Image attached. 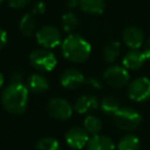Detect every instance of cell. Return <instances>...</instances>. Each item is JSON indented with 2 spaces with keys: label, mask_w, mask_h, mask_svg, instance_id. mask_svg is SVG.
Returning <instances> with one entry per match:
<instances>
[{
  "label": "cell",
  "mask_w": 150,
  "mask_h": 150,
  "mask_svg": "<svg viewBox=\"0 0 150 150\" xmlns=\"http://www.w3.org/2000/svg\"><path fill=\"white\" fill-rule=\"evenodd\" d=\"M86 77L84 75L76 68H68L62 71L60 75V83L63 88L73 90L80 88L82 84H84Z\"/></svg>",
  "instance_id": "11"
},
{
  "label": "cell",
  "mask_w": 150,
  "mask_h": 150,
  "mask_svg": "<svg viewBox=\"0 0 150 150\" xmlns=\"http://www.w3.org/2000/svg\"><path fill=\"white\" fill-rule=\"evenodd\" d=\"M120 52H121V43L116 40H112L104 45L102 49V56L107 62L112 63L118 57Z\"/></svg>",
  "instance_id": "19"
},
{
  "label": "cell",
  "mask_w": 150,
  "mask_h": 150,
  "mask_svg": "<svg viewBox=\"0 0 150 150\" xmlns=\"http://www.w3.org/2000/svg\"><path fill=\"white\" fill-rule=\"evenodd\" d=\"M7 2L12 8H23L30 2V0H7Z\"/></svg>",
  "instance_id": "26"
},
{
  "label": "cell",
  "mask_w": 150,
  "mask_h": 150,
  "mask_svg": "<svg viewBox=\"0 0 150 150\" xmlns=\"http://www.w3.org/2000/svg\"><path fill=\"white\" fill-rule=\"evenodd\" d=\"M29 62L30 64L40 70V71H52L56 63V56L53 52L46 48H36L30 52L29 54Z\"/></svg>",
  "instance_id": "4"
},
{
  "label": "cell",
  "mask_w": 150,
  "mask_h": 150,
  "mask_svg": "<svg viewBox=\"0 0 150 150\" xmlns=\"http://www.w3.org/2000/svg\"><path fill=\"white\" fill-rule=\"evenodd\" d=\"M122 40L131 50L139 49L144 42V33L137 26H128L122 32Z\"/></svg>",
  "instance_id": "10"
},
{
  "label": "cell",
  "mask_w": 150,
  "mask_h": 150,
  "mask_svg": "<svg viewBox=\"0 0 150 150\" xmlns=\"http://www.w3.org/2000/svg\"><path fill=\"white\" fill-rule=\"evenodd\" d=\"M118 150H139L141 149V139L134 134H127L121 137L117 143Z\"/></svg>",
  "instance_id": "20"
},
{
  "label": "cell",
  "mask_w": 150,
  "mask_h": 150,
  "mask_svg": "<svg viewBox=\"0 0 150 150\" xmlns=\"http://www.w3.org/2000/svg\"><path fill=\"white\" fill-rule=\"evenodd\" d=\"M22 77H23V73L21 69L19 68H14L11 70V80L12 83H22Z\"/></svg>",
  "instance_id": "24"
},
{
  "label": "cell",
  "mask_w": 150,
  "mask_h": 150,
  "mask_svg": "<svg viewBox=\"0 0 150 150\" xmlns=\"http://www.w3.org/2000/svg\"><path fill=\"white\" fill-rule=\"evenodd\" d=\"M146 55L144 52L139 50V49H136V50H130L124 56H123V60H122V64L125 69H131V70H135V69H139L146 61Z\"/></svg>",
  "instance_id": "12"
},
{
  "label": "cell",
  "mask_w": 150,
  "mask_h": 150,
  "mask_svg": "<svg viewBox=\"0 0 150 150\" xmlns=\"http://www.w3.org/2000/svg\"><path fill=\"white\" fill-rule=\"evenodd\" d=\"M112 121L118 129L123 131H134L141 125L142 116L137 110L130 107H122L115 112Z\"/></svg>",
  "instance_id": "3"
},
{
  "label": "cell",
  "mask_w": 150,
  "mask_h": 150,
  "mask_svg": "<svg viewBox=\"0 0 150 150\" xmlns=\"http://www.w3.org/2000/svg\"><path fill=\"white\" fill-rule=\"evenodd\" d=\"M46 11V4L41 0L34 2L33 7H32V14H42Z\"/></svg>",
  "instance_id": "25"
},
{
  "label": "cell",
  "mask_w": 150,
  "mask_h": 150,
  "mask_svg": "<svg viewBox=\"0 0 150 150\" xmlns=\"http://www.w3.org/2000/svg\"><path fill=\"white\" fill-rule=\"evenodd\" d=\"M8 42V35H7V32L2 28H0V50L7 45Z\"/></svg>",
  "instance_id": "28"
},
{
  "label": "cell",
  "mask_w": 150,
  "mask_h": 150,
  "mask_svg": "<svg viewBox=\"0 0 150 150\" xmlns=\"http://www.w3.org/2000/svg\"><path fill=\"white\" fill-rule=\"evenodd\" d=\"M36 41L40 46L45 47L46 49H52L57 47L59 45L62 43V35L59 28L52 25H46L42 26L41 28L38 29L35 34Z\"/></svg>",
  "instance_id": "5"
},
{
  "label": "cell",
  "mask_w": 150,
  "mask_h": 150,
  "mask_svg": "<svg viewBox=\"0 0 150 150\" xmlns=\"http://www.w3.org/2000/svg\"><path fill=\"white\" fill-rule=\"evenodd\" d=\"M128 96L131 101L144 102L150 98V79L137 77L128 86Z\"/></svg>",
  "instance_id": "8"
},
{
  "label": "cell",
  "mask_w": 150,
  "mask_h": 150,
  "mask_svg": "<svg viewBox=\"0 0 150 150\" xmlns=\"http://www.w3.org/2000/svg\"><path fill=\"white\" fill-rule=\"evenodd\" d=\"M86 83L90 88H93L95 90H98V89L102 88V82L98 79H96V77H88V79H86Z\"/></svg>",
  "instance_id": "27"
},
{
  "label": "cell",
  "mask_w": 150,
  "mask_h": 150,
  "mask_svg": "<svg viewBox=\"0 0 150 150\" xmlns=\"http://www.w3.org/2000/svg\"><path fill=\"white\" fill-rule=\"evenodd\" d=\"M143 52L145 53L146 57L150 60V38H149V40L146 41V43H145V46H144V50H143Z\"/></svg>",
  "instance_id": "30"
},
{
  "label": "cell",
  "mask_w": 150,
  "mask_h": 150,
  "mask_svg": "<svg viewBox=\"0 0 150 150\" xmlns=\"http://www.w3.org/2000/svg\"><path fill=\"white\" fill-rule=\"evenodd\" d=\"M29 100V89L23 83H11L1 93V104L13 115L25 112Z\"/></svg>",
  "instance_id": "1"
},
{
  "label": "cell",
  "mask_w": 150,
  "mask_h": 150,
  "mask_svg": "<svg viewBox=\"0 0 150 150\" xmlns=\"http://www.w3.org/2000/svg\"><path fill=\"white\" fill-rule=\"evenodd\" d=\"M36 149L38 150H60V143L54 137L45 136L36 142Z\"/></svg>",
  "instance_id": "23"
},
{
  "label": "cell",
  "mask_w": 150,
  "mask_h": 150,
  "mask_svg": "<svg viewBox=\"0 0 150 150\" xmlns=\"http://www.w3.org/2000/svg\"><path fill=\"white\" fill-rule=\"evenodd\" d=\"M129 71L123 66L112 64L104 69L103 81L112 88H122L129 83Z\"/></svg>",
  "instance_id": "6"
},
{
  "label": "cell",
  "mask_w": 150,
  "mask_h": 150,
  "mask_svg": "<svg viewBox=\"0 0 150 150\" xmlns=\"http://www.w3.org/2000/svg\"><path fill=\"white\" fill-rule=\"evenodd\" d=\"M100 107H101V110L107 114V115H115V112L121 108L120 107V101L116 96L114 95H104L100 102Z\"/></svg>",
  "instance_id": "18"
},
{
  "label": "cell",
  "mask_w": 150,
  "mask_h": 150,
  "mask_svg": "<svg viewBox=\"0 0 150 150\" xmlns=\"http://www.w3.org/2000/svg\"><path fill=\"white\" fill-rule=\"evenodd\" d=\"M66 6L69 9H73L79 6V0H66Z\"/></svg>",
  "instance_id": "29"
},
{
  "label": "cell",
  "mask_w": 150,
  "mask_h": 150,
  "mask_svg": "<svg viewBox=\"0 0 150 150\" xmlns=\"http://www.w3.org/2000/svg\"><path fill=\"white\" fill-rule=\"evenodd\" d=\"M2 1H4V0H0V5H1V4H2Z\"/></svg>",
  "instance_id": "32"
},
{
  "label": "cell",
  "mask_w": 150,
  "mask_h": 150,
  "mask_svg": "<svg viewBox=\"0 0 150 150\" xmlns=\"http://www.w3.org/2000/svg\"><path fill=\"white\" fill-rule=\"evenodd\" d=\"M4 82H5V76H4V74L0 71V88L4 86Z\"/></svg>",
  "instance_id": "31"
},
{
  "label": "cell",
  "mask_w": 150,
  "mask_h": 150,
  "mask_svg": "<svg viewBox=\"0 0 150 150\" xmlns=\"http://www.w3.org/2000/svg\"><path fill=\"white\" fill-rule=\"evenodd\" d=\"M115 143L105 135H95L89 138L87 150H115Z\"/></svg>",
  "instance_id": "14"
},
{
  "label": "cell",
  "mask_w": 150,
  "mask_h": 150,
  "mask_svg": "<svg viewBox=\"0 0 150 150\" xmlns=\"http://www.w3.org/2000/svg\"><path fill=\"white\" fill-rule=\"evenodd\" d=\"M79 7L90 14H101L104 11V0H79Z\"/></svg>",
  "instance_id": "17"
},
{
  "label": "cell",
  "mask_w": 150,
  "mask_h": 150,
  "mask_svg": "<svg viewBox=\"0 0 150 150\" xmlns=\"http://www.w3.org/2000/svg\"><path fill=\"white\" fill-rule=\"evenodd\" d=\"M28 89L34 94H42L49 88V82L47 77L40 73H33L27 80Z\"/></svg>",
  "instance_id": "13"
},
{
  "label": "cell",
  "mask_w": 150,
  "mask_h": 150,
  "mask_svg": "<svg viewBox=\"0 0 150 150\" xmlns=\"http://www.w3.org/2000/svg\"><path fill=\"white\" fill-rule=\"evenodd\" d=\"M61 22H62V27L66 32H71L75 28H77V26L80 25V19L74 12L68 11L62 14Z\"/></svg>",
  "instance_id": "22"
},
{
  "label": "cell",
  "mask_w": 150,
  "mask_h": 150,
  "mask_svg": "<svg viewBox=\"0 0 150 150\" xmlns=\"http://www.w3.org/2000/svg\"><path fill=\"white\" fill-rule=\"evenodd\" d=\"M47 112L48 115L57 121H66L73 115L71 104L62 97H52L47 102Z\"/></svg>",
  "instance_id": "7"
},
{
  "label": "cell",
  "mask_w": 150,
  "mask_h": 150,
  "mask_svg": "<svg viewBox=\"0 0 150 150\" xmlns=\"http://www.w3.org/2000/svg\"><path fill=\"white\" fill-rule=\"evenodd\" d=\"M89 138V134L84 130V128L81 127H73L68 129V131L64 135L66 143L69 148L74 150H81L84 146H87Z\"/></svg>",
  "instance_id": "9"
},
{
  "label": "cell",
  "mask_w": 150,
  "mask_h": 150,
  "mask_svg": "<svg viewBox=\"0 0 150 150\" xmlns=\"http://www.w3.org/2000/svg\"><path fill=\"white\" fill-rule=\"evenodd\" d=\"M61 52L67 60L80 63L86 61L89 57L91 53V46L84 38L73 33V34H69L62 41Z\"/></svg>",
  "instance_id": "2"
},
{
  "label": "cell",
  "mask_w": 150,
  "mask_h": 150,
  "mask_svg": "<svg viewBox=\"0 0 150 150\" xmlns=\"http://www.w3.org/2000/svg\"><path fill=\"white\" fill-rule=\"evenodd\" d=\"M83 128L91 136L100 135L102 130V121L95 115H88L83 121Z\"/></svg>",
  "instance_id": "21"
},
{
  "label": "cell",
  "mask_w": 150,
  "mask_h": 150,
  "mask_svg": "<svg viewBox=\"0 0 150 150\" xmlns=\"http://www.w3.org/2000/svg\"><path fill=\"white\" fill-rule=\"evenodd\" d=\"M36 27L38 22L32 13H26L22 15V18L19 21V29L22 35L25 36H32L33 34H36Z\"/></svg>",
  "instance_id": "16"
},
{
  "label": "cell",
  "mask_w": 150,
  "mask_h": 150,
  "mask_svg": "<svg viewBox=\"0 0 150 150\" xmlns=\"http://www.w3.org/2000/svg\"><path fill=\"white\" fill-rule=\"evenodd\" d=\"M98 100L94 95H82L80 96L74 104V109L79 114H86L88 111L95 110L98 107Z\"/></svg>",
  "instance_id": "15"
}]
</instances>
